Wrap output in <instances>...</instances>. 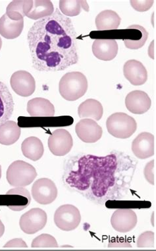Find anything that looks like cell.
<instances>
[{
  "instance_id": "ffe728a7",
  "label": "cell",
  "mask_w": 156,
  "mask_h": 251,
  "mask_svg": "<svg viewBox=\"0 0 156 251\" xmlns=\"http://www.w3.org/2000/svg\"><path fill=\"white\" fill-rule=\"evenodd\" d=\"M22 154L26 158L37 161L41 159L45 152V148L42 141L37 137H29L22 142Z\"/></svg>"
},
{
  "instance_id": "4316f807",
  "label": "cell",
  "mask_w": 156,
  "mask_h": 251,
  "mask_svg": "<svg viewBox=\"0 0 156 251\" xmlns=\"http://www.w3.org/2000/svg\"><path fill=\"white\" fill-rule=\"evenodd\" d=\"M128 28H136V29L139 30L142 33V37L138 41L125 39V47L127 49H133V50H136V49L142 48L145 45L146 41H147L148 37V33L145 28L140 25H132L129 26Z\"/></svg>"
},
{
  "instance_id": "6da1fadb",
  "label": "cell",
  "mask_w": 156,
  "mask_h": 251,
  "mask_svg": "<svg viewBox=\"0 0 156 251\" xmlns=\"http://www.w3.org/2000/svg\"><path fill=\"white\" fill-rule=\"evenodd\" d=\"M77 33L71 19L60 9L34 23L27 41L32 64L39 72L64 71L79 62Z\"/></svg>"
},
{
  "instance_id": "8fae6325",
  "label": "cell",
  "mask_w": 156,
  "mask_h": 251,
  "mask_svg": "<svg viewBox=\"0 0 156 251\" xmlns=\"http://www.w3.org/2000/svg\"><path fill=\"white\" fill-rule=\"evenodd\" d=\"M76 134L85 143H95L102 138L103 130L94 120L83 119L76 125Z\"/></svg>"
},
{
  "instance_id": "ba28073f",
  "label": "cell",
  "mask_w": 156,
  "mask_h": 251,
  "mask_svg": "<svg viewBox=\"0 0 156 251\" xmlns=\"http://www.w3.org/2000/svg\"><path fill=\"white\" fill-rule=\"evenodd\" d=\"M73 146V138L66 129H57L49 137V149L54 155H66L69 153Z\"/></svg>"
},
{
  "instance_id": "9a60e30c",
  "label": "cell",
  "mask_w": 156,
  "mask_h": 251,
  "mask_svg": "<svg viewBox=\"0 0 156 251\" xmlns=\"http://www.w3.org/2000/svg\"><path fill=\"white\" fill-rule=\"evenodd\" d=\"M92 52L99 60H113L118 53L117 42L115 39H95L92 45Z\"/></svg>"
},
{
  "instance_id": "8992f818",
  "label": "cell",
  "mask_w": 156,
  "mask_h": 251,
  "mask_svg": "<svg viewBox=\"0 0 156 251\" xmlns=\"http://www.w3.org/2000/svg\"><path fill=\"white\" fill-rule=\"evenodd\" d=\"M31 191L34 201L43 205L52 203L56 199L58 194L56 184L47 178L37 180L33 184Z\"/></svg>"
},
{
  "instance_id": "f1b7e54d",
  "label": "cell",
  "mask_w": 156,
  "mask_h": 251,
  "mask_svg": "<svg viewBox=\"0 0 156 251\" xmlns=\"http://www.w3.org/2000/svg\"><path fill=\"white\" fill-rule=\"evenodd\" d=\"M144 176L146 180L152 185H155L156 180V164L155 160L150 161L146 165L144 170Z\"/></svg>"
},
{
  "instance_id": "52a82bcc",
  "label": "cell",
  "mask_w": 156,
  "mask_h": 251,
  "mask_svg": "<svg viewBox=\"0 0 156 251\" xmlns=\"http://www.w3.org/2000/svg\"><path fill=\"white\" fill-rule=\"evenodd\" d=\"M47 221L45 211L41 208H32L21 217L20 226L24 233L32 235L44 229Z\"/></svg>"
},
{
  "instance_id": "f546056e",
  "label": "cell",
  "mask_w": 156,
  "mask_h": 251,
  "mask_svg": "<svg viewBox=\"0 0 156 251\" xmlns=\"http://www.w3.org/2000/svg\"><path fill=\"white\" fill-rule=\"evenodd\" d=\"M131 6L137 11L144 12L149 10L153 5L154 1H131Z\"/></svg>"
},
{
  "instance_id": "603a6c76",
  "label": "cell",
  "mask_w": 156,
  "mask_h": 251,
  "mask_svg": "<svg viewBox=\"0 0 156 251\" xmlns=\"http://www.w3.org/2000/svg\"><path fill=\"white\" fill-rule=\"evenodd\" d=\"M32 5V0H17L11 1L7 7L6 15L11 20H22L31 10Z\"/></svg>"
},
{
  "instance_id": "8d00e7d4",
  "label": "cell",
  "mask_w": 156,
  "mask_h": 251,
  "mask_svg": "<svg viewBox=\"0 0 156 251\" xmlns=\"http://www.w3.org/2000/svg\"><path fill=\"white\" fill-rule=\"evenodd\" d=\"M1 165H0V179H1Z\"/></svg>"
},
{
  "instance_id": "2e32d148",
  "label": "cell",
  "mask_w": 156,
  "mask_h": 251,
  "mask_svg": "<svg viewBox=\"0 0 156 251\" xmlns=\"http://www.w3.org/2000/svg\"><path fill=\"white\" fill-rule=\"evenodd\" d=\"M26 110L32 117H52L55 115L54 104L49 100L41 98L30 100Z\"/></svg>"
},
{
  "instance_id": "484cf974",
  "label": "cell",
  "mask_w": 156,
  "mask_h": 251,
  "mask_svg": "<svg viewBox=\"0 0 156 251\" xmlns=\"http://www.w3.org/2000/svg\"><path fill=\"white\" fill-rule=\"evenodd\" d=\"M32 248H58L56 239L49 234H42L32 241Z\"/></svg>"
},
{
  "instance_id": "e0dca14e",
  "label": "cell",
  "mask_w": 156,
  "mask_h": 251,
  "mask_svg": "<svg viewBox=\"0 0 156 251\" xmlns=\"http://www.w3.org/2000/svg\"><path fill=\"white\" fill-rule=\"evenodd\" d=\"M14 110L12 95L7 85L0 81V126L9 121Z\"/></svg>"
},
{
  "instance_id": "7402d4cb",
  "label": "cell",
  "mask_w": 156,
  "mask_h": 251,
  "mask_svg": "<svg viewBox=\"0 0 156 251\" xmlns=\"http://www.w3.org/2000/svg\"><path fill=\"white\" fill-rule=\"evenodd\" d=\"M22 130L14 121H7L0 126V144L10 146L18 141Z\"/></svg>"
},
{
  "instance_id": "7a4b0ae2",
  "label": "cell",
  "mask_w": 156,
  "mask_h": 251,
  "mask_svg": "<svg viewBox=\"0 0 156 251\" xmlns=\"http://www.w3.org/2000/svg\"><path fill=\"white\" fill-rule=\"evenodd\" d=\"M88 87V80L83 74L79 72H68L61 79L59 91L64 100L75 101L85 96Z\"/></svg>"
},
{
  "instance_id": "7c38bea8",
  "label": "cell",
  "mask_w": 156,
  "mask_h": 251,
  "mask_svg": "<svg viewBox=\"0 0 156 251\" xmlns=\"http://www.w3.org/2000/svg\"><path fill=\"white\" fill-rule=\"evenodd\" d=\"M152 101L147 93L136 90L131 91L125 98L127 110L135 115H142L149 111Z\"/></svg>"
},
{
  "instance_id": "ac0fdd59",
  "label": "cell",
  "mask_w": 156,
  "mask_h": 251,
  "mask_svg": "<svg viewBox=\"0 0 156 251\" xmlns=\"http://www.w3.org/2000/svg\"><path fill=\"white\" fill-rule=\"evenodd\" d=\"M24 28V20L13 21L6 13L0 18V35L7 39H15L20 37Z\"/></svg>"
},
{
  "instance_id": "4fadbf2b",
  "label": "cell",
  "mask_w": 156,
  "mask_h": 251,
  "mask_svg": "<svg viewBox=\"0 0 156 251\" xmlns=\"http://www.w3.org/2000/svg\"><path fill=\"white\" fill-rule=\"evenodd\" d=\"M154 136L149 132H142L133 140L132 151L137 158L146 159L154 155Z\"/></svg>"
},
{
  "instance_id": "5b68a950",
  "label": "cell",
  "mask_w": 156,
  "mask_h": 251,
  "mask_svg": "<svg viewBox=\"0 0 156 251\" xmlns=\"http://www.w3.org/2000/svg\"><path fill=\"white\" fill-rule=\"evenodd\" d=\"M81 221V213L79 209L73 205H62L55 212V224L63 231H73L78 227Z\"/></svg>"
},
{
  "instance_id": "4dcf8cb0",
  "label": "cell",
  "mask_w": 156,
  "mask_h": 251,
  "mask_svg": "<svg viewBox=\"0 0 156 251\" xmlns=\"http://www.w3.org/2000/svg\"><path fill=\"white\" fill-rule=\"evenodd\" d=\"M7 195H20L26 198L30 201H31V197L29 192L23 187H16L13 189L9 190L6 193Z\"/></svg>"
},
{
  "instance_id": "836d02e7",
  "label": "cell",
  "mask_w": 156,
  "mask_h": 251,
  "mask_svg": "<svg viewBox=\"0 0 156 251\" xmlns=\"http://www.w3.org/2000/svg\"><path fill=\"white\" fill-rule=\"evenodd\" d=\"M155 41L152 42L150 44L149 49H148V55L152 59H155L154 57V51H155Z\"/></svg>"
},
{
  "instance_id": "30bf717a",
  "label": "cell",
  "mask_w": 156,
  "mask_h": 251,
  "mask_svg": "<svg viewBox=\"0 0 156 251\" xmlns=\"http://www.w3.org/2000/svg\"><path fill=\"white\" fill-rule=\"evenodd\" d=\"M138 218L132 209H118L111 218V224L116 231L128 233L136 227Z\"/></svg>"
},
{
  "instance_id": "d6986e66",
  "label": "cell",
  "mask_w": 156,
  "mask_h": 251,
  "mask_svg": "<svg viewBox=\"0 0 156 251\" xmlns=\"http://www.w3.org/2000/svg\"><path fill=\"white\" fill-rule=\"evenodd\" d=\"M104 114V108L100 102L89 99L82 102L78 108V115L81 119H90L100 121Z\"/></svg>"
},
{
  "instance_id": "1f68e13d",
  "label": "cell",
  "mask_w": 156,
  "mask_h": 251,
  "mask_svg": "<svg viewBox=\"0 0 156 251\" xmlns=\"http://www.w3.org/2000/svg\"><path fill=\"white\" fill-rule=\"evenodd\" d=\"M4 248H27L26 243L22 239H13L3 246Z\"/></svg>"
},
{
  "instance_id": "5bb4252c",
  "label": "cell",
  "mask_w": 156,
  "mask_h": 251,
  "mask_svg": "<svg viewBox=\"0 0 156 251\" xmlns=\"http://www.w3.org/2000/svg\"><path fill=\"white\" fill-rule=\"evenodd\" d=\"M123 74L131 84L136 86L144 85L148 80L147 70L138 60H130L125 62Z\"/></svg>"
},
{
  "instance_id": "cb8c5ba5",
  "label": "cell",
  "mask_w": 156,
  "mask_h": 251,
  "mask_svg": "<svg viewBox=\"0 0 156 251\" xmlns=\"http://www.w3.org/2000/svg\"><path fill=\"white\" fill-rule=\"evenodd\" d=\"M54 7L49 0H34L31 10L26 15L32 20H40L50 16L54 12Z\"/></svg>"
},
{
  "instance_id": "e575fe53",
  "label": "cell",
  "mask_w": 156,
  "mask_h": 251,
  "mask_svg": "<svg viewBox=\"0 0 156 251\" xmlns=\"http://www.w3.org/2000/svg\"><path fill=\"white\" fill-rule=\"evenodd\" d=\"M5 232V226L3 225L2 222L0 220V238L3 236Z\"/></svg>"
},
{
  "instance_id": "44dd1931",
  "label": "cell",
  "mask_w": 156,
  "mask_h": 251,
  "mask_svg": "<svg viewBox=\"0 0 156 251\" xmlns=\"http://www.w3.org/2000/svg\"><path fill=\"white\" fill-rule=\"evenodd\" d=\"M121 19L115 11H103L96 16V26L98 30H110L117 29L121 24Z\"/></svg>"
},
{
  "instance_id": "d4e9b609",
  "label": "cell",
  "mask_w": 156,
  "mask_h": 251,
  "mask_svg": "<svg viewBox=\"0 0 156 251\" xmlns=\"http://www.w3.org/2000/svg\"><path fill=\"white\" fill-rule=\"evenodd\" d=\"M82 9L89 11L87 1L79 0H62L60 1V11L66 17H75L81 13Z\"/></svg>"
},
{
  "instance_id": "d590c367",
  "label": "cell",
  "mask_w": 156,
  "mask_h": 251,
  "mask_svg": "<svg viewBox=\"0 0 156 251\" xmlns=\"http://www.w3.org/2000/svg\"><path fill=\"white\" fill-rule=\"evenodd\" d=\"M1 46H2V41H1V37H0V50H1Z\"/></svg>"
},
{
  "instance_id": "9c48e42d",
  "label": "cell",
  "mask_w": 156,
  "mask_h": 251,
  "mask_svg": "<svg viewBox=\"0 0 156 251\" xmlns=\"http://www.w3.org/2000/svg\"><path fill=\"white\" fill-rule=\"evenodd\" d=\"M11 88L18 96L29 97L36 89V81L29 72L24 70L15 72L10 79Z\"/></svg>"
},
{
  "instance_id": "277c9868",
  "label": "cell",
  "mask_w": 156,
  "mask_h": 251,
  "mask_svg": "<svg viewBox=\"0 0 156 251\" xmlns=\"http://www.w3.org/2000/svg\"><path fill=\"white\" fill-rule=\"evenodd\" d=\"M35 168L24 161H15L7 171V182L15 187L30 185L37 176Z\"/></svg>"
},
{
  "instance_id": "d6a6232c",
  "label": "cell",
  "mask_w": 156,
  "mask_h": 251,
  "mask_svg": "<svg viewBox=\"0 0 156 251\" xmlns=\"http://www.w3.org/2000/svg\"><path fill=\"white\" fill-rule=\"evenodd\" d=\"M109 248H131L132 246L127 241L123 240L120 241L119 239H116V240L110 241L109 245H108Z\"/></svg>"
},
{
  "instance_id": "3957f363",
  "label": "cell",
  "mask_w": 156,
  "mask_h": 251,
  "mask_svg": "<svg viewBox=\"0 0 156 251\" xmlns=\"http://www.w3.org/2000/svg\"><path fill=\"white\" fill-rule=\"evenodd\" d=\"M108 132L115 138L127 139L134 134L137 123L134 118L124 113H116L106 121Z\"/></svg>"
},
{
  "instance_id": "83f0119b",
  "label": "cell",
  "mask_w": 156,
  "mask_h": 251,
  "mask_svg": "<svg viewBox=\"0 0 156 251\" xmlns=\"http://www.w3.org/2000/svg\"><path fill=\"white\" fill-rule=\"evenodd\" d=\"M137 247L140 249H153L155 247V234L148 231L144 232L138 237Z\"/></svg>"
}]
</instances>
